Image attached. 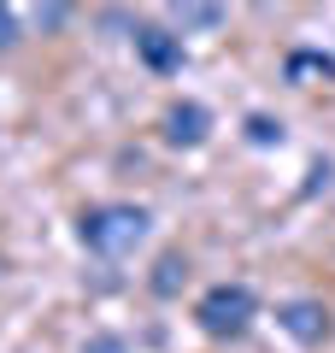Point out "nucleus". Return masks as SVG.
I'll return each mask as SVG.
<instances>
[{"instance_id":"f257e3e1","label":"nucleus","mask_w":335,"mask_h":353,"mask_svg":"<svg viewBox=\"0 0 335 353\" xmlns=\"http://www.w3.org/2000/svg\"><path fill=\"white\" fill-rule=\"evenodd\" d=\"M148 224H153L148 206L100 201V206H83V218H77V241H83L88 253H100V259H124L130 248H141Z\"/></svg>"},{"instance_id":"6e6552de","label":"nucleus","mask_w":335,"mask_h":353,"mask_svg":"<svg viewBox=\"0 0 335 353\" xmlns=\"http://www.w3.org/2000/svg\"><path fill=\"white\" fill-rule=\"evenodd\" d=\"M288 77H335V59L329 53H288Z\"/></svg>"},{"instance_id":"f8f14e48","label":"nucleus","mask_w":335,"mask_h":353,"mask_svg":"<svg viewBox=\"0 0 335 353\" xmlns=\"http://www.w3.org/2000/svg\"><path fill=\"white\" fill-rule=\"evenodd\" d=\"M0 6H6V0H0Z\"/></svg>"},{"instance_id":"9b49d317","label":"nucleus","mask_w":335,"mask_h":353,"mask_svg":"<svg viewBox=\"0 0 335 353\" xmlns=\"http://www.w3.org/2000/svg\"><path fill=\"white\" fill-rule=\"evenodd\" d=\"M83 353H124V341H118V336H94Z\"/></svg>"},{"instance_id":"1a4fd4ad","label":"nucleus","mask_w":335,"mask_h":353,"mask_svg":"<svg viewBox=\"0 0 335 353\" xmlns=\"http://www.w3.org/2000/svg\"><path fill=\"white\" fill-rule=\"evenodd\" d=\"M247 141H253V148H276V141H283V124L265 118V112H253L247 118Z\"/></svg>"},{"instance_id":"7ed1b4c3","label":"nucleus","mask_w":335,"mask_h":353,"mask_svg":"<svg viewBox=\"0 0 335 353\" xmlns=\"http://www.w3.org/2000/svg\"><path fill=\"white\" fill-rule=\"evenodd\" d=\"M276 324H283L300 347H318V341H329V306L312 301V294H300V301H288L283 312H276Z\"/></svg>"},{"instance_id":"423d86ee","label":"nucleus","mask_w":335,"mask_h":353,"mask_svg":"<svg viewBox=\"0 0 335 353\" xmlns=\"http://www.w3.org/2000/svg\"><path fill=\"white\" fill-rule=\"evenodd\" d=\"M176 36H200V30H218L223 24V0H165Z\"/></svg>"},{"instance_id":"9d476101","label":"nucleus","mask_w":335,"mask_h":353,"mask_svg":"<svg viewBox=\"0 0 335 353\" xmlns=\"http://www.w3.org/2000/svg\"><path fill=\"white\" fill-rule=\"evenodd\" d=\"M18 36H24V30H18L12 6H0V53H12V48H18Z\"/></svg>"},{"instance_id":"39448f33","label":"nucleus","mask_w":335,"mask_h":353,"mask_svg":"<svg viewBox=\"0 0 335 353\" xmlns=\"http://www.w3.org/2000/svg\"><path fill=\"white\" fill-rule=\"evenodd\" d=\"M206 136H212V112L200 101H176L171 112H165V141H171V148H200Z\"/></svg>"},{"instance_id":"f03ea898","label":"nucleus","mask_w":335,"mask_h":353,"mask_svg":"<svg viewBox=\"0 0 335 353\" xmlns=\"http://www.w3.org/2000/svg\"><path fill=\"white\" fill-rule=\"evenodd\" d=\"M253 318H259V301H253L247 283H212V289L194 301V324L206 330L212 341H236V336H247Z\"/></svg>"},{"instance_id":"0eeeda50","label":"nucleus","mask_w":335,"mask_h":353,"mask_svg":"<svg viewBox=\"0 0 335 353\" xmlns=\"http://www.w3.org/2000/svg\"><path fill=\"white\" fill-rule=\"evenodd\" d=\"M183 277H188V259H183V253H165V259L153 265V294H159V301H171V294L183 289Z\"/></svg>"},{"instance_id":"20e7f679","label":"nucleus","mask_w":335,"mask_h":353,"mask_svg":"<svg viewBox=\"0 0 335 353\" xmlns=\"http://www.w3.org/2000/svg\"><path fill=\"white\" fill-rule=\"evenodd\" d=\"M136 53H141V65L148 71H159V77H171V71H183V36L176 30H165V24H141L136 30Z\"/></svg>"}]
</instances>
